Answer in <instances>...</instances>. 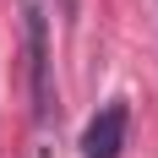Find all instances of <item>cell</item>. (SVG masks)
<instances>
[{"label":"cell","instance_id":"1","mask_svg":"<svg viewBox=\"0 0 158 158\" xmlns=\"http://www.w3.org/2000/svg\"><path fill=\"white\" fill-rule=\"evenodd\" d=\"M27 77H33V120L49 126L55 114V77H49V22L38 6H27Z\"/></svg>","mask_w":158,"mask_h":158},{"label":"cell","instance_id":"3","mask_svg":"<svg viewBox=\"0 0 158 158\" xmlns=\"http://www.w3.org/2000/svg\"><path fill=\"white\" fill-rule=\"evenodd\" d=\"M38 158H49V153H38Z\"/></svg>","mask_w":158,"mask_h":158},{"label":"cell","instance_id":"2","mask_svg":"<svg viewBox=\"0 0 158 158\" xmlns=\"http://www.w3.org/2000/svg\"><path fill=\"white\" fill-rule=\"evenodd\" d=\"M126 131H131V109L120 98L104 104V109L87 120V131H82V158H120L126 153Z\"/></svg>","mask_w":158,"mask_h":158}]
</instances>
